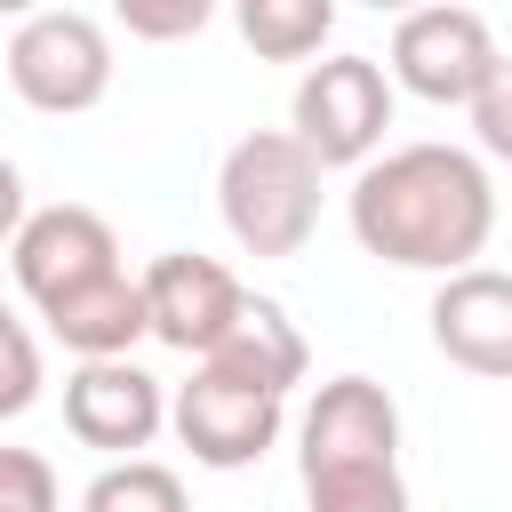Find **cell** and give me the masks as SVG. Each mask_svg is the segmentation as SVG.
<instances>
[{"label": "cell", "instance_id": "1", "mask_svg": "<svg viewBox=\"0 0 512 512\" xmlns=\"http://www.w3.org/2000/svg\"><path fill=\"white\" fill-rule=\"evenodd\" d=\"M344 216L368 256L456 280L496 232V184L464 144H400L352 176Z\"/></svg>", "mask_w": 512, "mask_h": 512}, {"label": "cell", "instance_id": "2", "mask_svg": "<svg viewBox=\"0 0 512 512\" xmlns=\"http://www.w3.org/2000/svg\"><path fill=\"white\" fill-rule=\"evenodd\" d=\"M296 472L312 512H408L392 392L376 376H328L296 424Z\"/></svg>", "mask_w": 512, "mask_h": 512}, {"label": "cell", "instance_id": "3", "mask_svg": "<svg viewBox=\"0 0 512 512\" xmlns=\"http://www.w3.org/2000/svg\"><path fill=\"white\" fill-rule=\"evenodd\" d=\"M320 160L288 136V128H256L224 152L216 168V208H224V232L248 248V256H296L320 224Z\"/></svg>", "mask_w": 512, "mask_h": 512}, {"label": "cell", "instance_id": "4", "mask_svg": "<svg viewBox=\"0 0 512 512\" xmlns=\"http://www.w3.org/2000/svg\"><path fill=\"white\" fill-rule=\"evenodd\" d=\"M8 88L32 104V112H96L104 88H112V40L88 8H40L8 32Z\"/></svg>", "mask_w": 512, "mask_h": 512}, {"label": "cell", "instance_id": "5", "mask_svg": "<svg viewBox=\"0 0 512 512\" xmlns=\"http://www.w3.org/2000/svg\"><path fill=\"white\" fill-rule=\"evenodd\" d=\"M392 128V80L376 56H328L288 96V136L320 168H368Z\"/></svg>", "mask_w": 512, "mask_h": 512}, {"label": "cell", "instance_id": "6", "mask_svg": "<svg viewBox=\"0 0 512 512\" xmlns=\"http://www.w3.org/2000/svg\"><path fill=\"white\" fill-rule=\"evenodd\" d=\"M496 32H488V16L480 8H456V0H440V8H408L400 24H392V80L408 88V96H424V104H472L480 96V80L496 72Z\"/></svg>", "mask_w": 512, "mask_h": 512}, {"label": "cell", "instance_id": "7", "mask_svg": "<svg viewBox=\"0 0 512 512\" xmlns=\"http://www.w3.org/2000/svg\"><path fill=\"white\" fill-rule=\"evenodd\" d=\"M8 256H16V288L40 304V320L64 312L72 296L120 280V240H112V224H104L96 208H72V200L24 216V232H16Z\"/></svg>", "mask_w": 512, "mask_h": 512}, {"label": "cell", "instance_id": "8", "mask_svg": "<svg viewBox=\"0 0 512 512\" xmlns=\"http://www.w3.org/2000/svg\"><path fill=\"white\" fill-rule=\"evenodd\" d=\"M168 424H176V440L192 448V464H208V472H240V464H256V456L280 440V400L256 392V384H240L232 368L200 360L192 384H176Z\"/></svg>", "mask_w": 512, "mask_h": 512}, {"label": "cell", "instance_id": "9", "mask_svg": "<svg viewBox=\"0 0 512 512\" xmlns=\"http://www.w3.org/2000/svg\"><path fill=\"white\" fill-rule=\"evenodd\" d=\"M248 312V288L216 264V256H192V248H168L144 264V320L168 352H192L208 360Z\"/></svg>", "mask_w": 512, "mask_h": 512}, {"label": "cell", "instance_id": "10", "mask_svg": "<svg viewBox=\"0 0 512 512\" xmlns=\"http://www.w3.org/2000/svg\"><path fill=\"white\" fill-rule=\"evenodd\" d=\"M64 424L80 448H104V456H136L152 448V432L168 424V392L160 376H144L136 360H80L64 376Z\"/></svg>", "mask_w": 512, "mask_h": 512}, {"label": "cell", "instance_id": "11", "mask_svg": "<svg viewBox=\"0 0 512 512\" xmlns=\"http://www.w3.org/2000/svg\"><path fill=\"white\" fill-rule=\"evenodd\" d=\"M432 344L464 376L512 384V272L472 264V272L440 280V296H432Z\"/></svg>", "mask_w": 512, "mask_h": 512}, {"label": "cell", "instance_id": "12", "mask_svg": "<svg viewBox=\"0 0 512 512\" xmlns=\"http://www.w3.org/2000/svg\"><path fill=\"white\" fill-rule=\"evenodd\" d=\"M216 368H232L240 384H256V392H272V400H288V384H304V336H296V320L272 304V296H248V312H240V328L208 352Z\"/></svg>", "mask_w": 512, "mask_h": 512}, {"label": "cell", "instance_id": "13", "mask_svg": "<svg viewBox=\"0 0 512 512\" xmlns=\"http://www.w3.org/2000/svg\"><path fill=\"white\" fill-rule=\"evenodd\" d=\"M240 40L256 48V56H272V64H304V56H320L328 48V32H336V0H240Z\"/></svg>", "mask_w": 512, "mask_h": 512}, {"label": "cell", "instance_id": "14", "mask_svg": "<svg viewBox=\"0 0 512 512\" xmlns=\"http://www.w3.org/2000/svg\"><path fill=\"white\" fill-rule=\"evenodd\" d=\"M80 512H192L184 504V480L152 456H128V464H104L80 496Z\"/></svg>", "mask_w": 512, "mask_h": 512}, {"label": "cell", "instance_id": "15", "mask_svg": "<svg viewBox=\"0 0 512 512\" xmlns=\"http://www.w3.org/2000/svg\"><path fill=\"white\" fill-rule=\"evenodd\" d=\"M32 400H40V344L24 320H8L0 328V416H24Z\"/></svg>", "mask_w": 512, "mask_h": 512}, {"label": "cell", "instance_id": "16", "mask_svg": "<svg viewBox=\"0 0 512 512\" xmlns=\"http://www.w3.org/2000/svg\"><path fill=\"white\" fill-rule=\"evenodd\" d=\"M472 136L488 160H512V56H496V72L472 96Z\"/></svg>", "mask_w": 512, "mask_h": 512}, {"label": "cell", "instance_id": "17", "mask_svg": "<svg viewBox=\"0 0 512 512\" xmlns=\"http://www.w3.org/2000/svg\"><path fill=\"white\" fill-rule=\"evenodd\" d=\"M0 512H56V472L32 448H0Z\"/></svg>", "mask_w": 512, "mask_h": 512}, {"label": "cell", "instance_id": "18", "mask_svg": "<svg viewBox=\"0 0 512 512\" xmlns=\"http://www.w3.org/2000/svg\"><path fill=\"white\" fill-rule=\"evenodd\" d=\"M208 16H216L208 0H120V24L136 40H192Z\"/></svg>", "mask_w": 512, "mask_h": 512}, {"label": "cell", "instance_id": "19", "mask_svg": "<svg viewBox=\"0 0 512 512\" xmlns=\"http://www.w3.org/2000/svg\"><path fill=\"white\" fill-rule=\"evenodd\" d=\"M16 232H24V176H16V160L0 152V240L16 248Z\"/></svg>", "mask_w": 512, "mask_h": 512}, {"label": "cell", "instance_id": "20", "mask_svg": "<svg viewBox=\"0 0 512 512\" xmlns=\"http://www.w3.org/2000/svg\"><path fill=\"white\" fill-rule=\"evenodd\" d=\"M8 320H16V312H8V304H0V328H8Z\"/></svg>", "mask_w": 512, "mask_h": 512}]
</instances>
